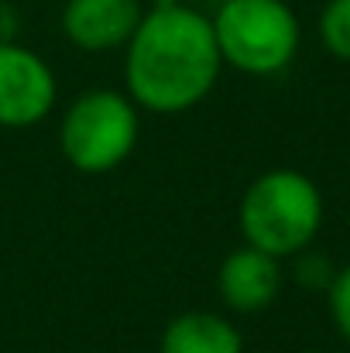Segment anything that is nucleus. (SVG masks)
Wrapping results in <instances>:
<instances>
[{
	"mask_svg": "<svg viewBox=\"0 0 350 353\" xmlns=\"http://www.w3.org/2000/svg\"><path fill=\"white\" fill-rule=\"evenodd\" d=\"M158 353H244V333L220 312L193 309L168 319Z\"/></svg>",
	"mask_w": 350,
	"mask_h": 353,
	"instance_id": "8",
	"label": "nucleus"
},
{
	"mask_svg": "<svg viewBox=\"0 0 350 353\" xmlns=\"http://www.w3.org/2000/svg\"><path fill=\"white\" fill-rule=\"evenodd\" d=\"M320 41L333 59L350 62V0H327L320 10Z\"/></svg>",
	"mask_w": 350,
	"mask_h": 353,
	"instance_id": "9",
	"label": "nucleus"
},
{
	"mask_svg": "<svg viewBox=\"0 0 350 353\" xmlns=\"http://www.w3.org/2000/svg\"><path fill=\"white\" fill-rule=\"evenodd\" d=\"M323 192L306 172L271 168L244 189L237 227L244 243L285 261L313 247L323 227Z\"/></svg>",
	"mask_w": 350,
	"mask_h": 353,
	"instance_id": "2",
	"label": "nucleus"
},
{
	"mask_svg": "<svg viewBox=\"0 0 350 353\" xmlns=\"http://www.w3.org/2000/svg\"><path fill=\"white\" fill-rule=\"evenodd\" d=\"M59 83L52 65L21 41H0V127L24 130L52 114Z\"/></svg>",
	"mask_w": 350,
	"mask_h": 353,
	"instance_id": "5",
	"label": "nucleus"
},
{
	"mask_svg": "<svg viewBox=\"0 0 350 353\" xmlns=\"http://www.w3.org/2000/svg\"><path fill=\"white\" fill-rule=\"evenodd\" d=\"M141 17H144L141 0H66L62 3V34L79 52L104 55V52H117L130 41Z\"/></svg>",
	"mask_w": 350,
	"mask_h": 353,
	"instance_id": "6",
	"label": "nucleus"
},
{
	"mask_svg": "<svg viewBox=\"0 0 350 353\" xmlns=\"http://www.w3.org/2000/svg\"><path fill=\"white\" fill-rule=\"evenodd\" d=\"M141 137V110L124 90H86L59 120V151L83 175L120 168Z\"/></svg>",
	"mask_w": 350,
	"mask_h": 353,
	"instance_id": "4",
	"label": "nucleus"
},
{
	"mask_svg": "<svg viewBox=\"0 0 350 353\" xmlns=\"http://www.w3.org/2000/svg\"><path fill=\"white\" fill-rule=\"evenodd\" d=\"M282 261L240 243L237 250H231L217 271V292L224 299V305L233 312H261L268 309L278 292H282Z\"/></svg>",
	"mask_w": 350,
	"mask_h": 353,
	"instance_id": "7",
	"label": "nucleus"
},
{
	"mask_svg": "<svg viewBox=\"0 0 350 353\" xmlns=\"http://www.w3.org/2000/svg\"><path fill=\"white\" fill-rule=\"evenodd\" d=\"M120 52L124 93L137 110L162 117L200 107L224 72L210 14L182 0H155Z\"/></svg>",
	"mask_w": 350,
	"mask_h": 353,
	"instance_id": "1",
	"label": "nucleus"
},
{
	"mask_svg": "<svg viewBox=\"0 0 350 353\" xmlns=\"http://www.w3.org/2000/svg\"><path fill=\"white\" fill-rule=\"evenodd\" d=\"M224 65L244 76L285 72L302 45V28L285 0H224L210 17Z\"/></svg>",
	"mask_w": 350,
	"mask_h": 353,
	"instance_id": "3",
	"label": "nucleus"
},
{
	"mask_svg": "<svg viewBox=\"0 0 350 353\" xmlns=\"http://www.w3.org/2000/svg\"><path fill=\"white\" fill-rule=\"evenodd\" d=\"M333 274H337V268L330 264V257L327 254H316V250H299L295 254V281L299 285H306V288H330V281H333Z\"/></svg>",
	"mask_w": 350,
	"mask_h": 353,
	"instance_id": "11",
	"label": "nucleus"
},
{
	"mask_svg": "<svg viewBox=\"0 0 350 353\" xmlns=\"http://www.w3.org/2000/svg\"><path fill=\"white\" fill-rule=\"evenodd\" d=\"M327 302H330V319H333L337 333L350 347V264L333 274V281L327 288Z\"/></svg>",
	"mask_w": 350,
	"mask_h": 353,
	"instance_id": "10",
	"label": "nucleus"
},
{
	"mask_svg": "<svg viewBox=\"0 0 350 353\" xmlns=\"http://www.w3.org/2000/svg\"><path fill=\"white\" fill-rule=\"evenodd\" d=\"M0 41H17V10L0 0Z\"/></svg>",
	"mask_w": 350,
	"mask_h": 353,
	"instance_id": "12",
	"label": "nucleus"
}]
</instances>
